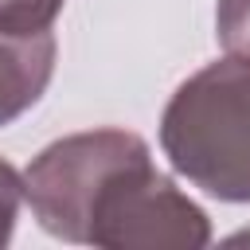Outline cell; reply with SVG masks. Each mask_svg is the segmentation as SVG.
Segmentation results:
<instances>
[{
    "instance_id": "cell-1",
    "label": "cell",
    "mask_w": 250,
    "mask_h": 250,
    "mask_svg": "<svg viewBox=\"0 0 250 250\" xmlns=\"http://www.w3.org/2000/svg\"><path fill=\"white\" fill-rule=\"evenodd\" d=\"M172 168L223 203H250V59L227 55L176 86L160 113Z\"/></svg>"
},
{
    "instance_id": "cell-2",
    "label": "cell",
    "mask_w": 250,
    "mask_h": 250,
    "mask_svg": "<svg viewBox=\"0 0 250 250\" xmlns=\"http://www.w3.org/2000/svg\"><path fill=\"white\" fill-rule=\"evenodd\" d=\"M211 242L207 211L188 199L164 172L152 168V152L117 168L90 203L86 246L102 250H199Z\"/></svg>"
},
{
    "instance_id": "cell-3",
    "label": "cell",
    "mask_w": 250,
    "mask_h": 250,
    "mask_svg": "<svg viewBox=\"0 0 250 250\" xmlns=\"http://www.w3.org/2000/svg\"><path fill=\"white\" fill-rule=\"evenodd\" d=\"M141 156H148V145L137 133L125 129L70 133L47 145L23 168V199L31 203L47 234L62 242H86V219L94 195L117 168Z\"/></svg>"
},
{
    "instance_id": "cell-4",
    "label": "cell",
    "mask_w": 250,
    "mask_h": 250,
    "mask_svg": "<svg viewBox=\"0 0 250 250\" xmlns=\"http://www.w3.org/2000/svg\"><path fill=\"white\" fill-rule=\"evenodd\" d=\"M55 74V35H8L0 31V129L27 113Z\"/></svg>"
},
{
    "instance_id": "cell-5",
    "label": "cell",
    "mask_w": 250,
    "mask_h": 250,
    "mask_svg": "<svg viewBox=\"0 0 250 250\" xmlns=\"http://www.w3.org/2000/svg\"><path fill=\"white\" fill-rule=\"evenodd\" d=\"M66 0H0V31L8 35H39L51 31Z\"/></svg>"
},
{
    "instance_id": "cell-6",
    "label": "cell",
    "mask_w": 250,
    "mask_h": 250,
    "mask_svg": "<svg viewBox=\"0 0 250 250\" xmlns=\"http://www.w3.org/2000/svg\"><path fill=\"white\" fill-rule=\"evenodd\" d=\"M215 35H219L227 55L250 59V0H219Z\"/></svg>"
},
{
    "instance_id": "cell-7",
    "label": "cell",
    "mask_w": 250,
    "mask_h": 250,
    "mask_svg": "<svg viewBox=\"0 0 250 250\" xmlns=\"http://www.w3.org/2000/svg\"><path fill=\"white\" fill-rule=\"evenodd\" d=\"M20 203H23V176L0 156V246H8V238L16 230Z\"/></svg>"
},
{
    "instance_id": "cell-8",
    "label": "cell",
    "mask_w": 250,
    "mask_h": 250,
    "mask_svg": "<svg viewBox=\"0 0 250 250\" xmlns=\"http://www.w3.org/2000/svg\"><path fill=\"white\" fill-rule=\"evenodd\" d=\"M230 242H250V230H242V234H234Z\"/></svg>"
}]
</instances>
